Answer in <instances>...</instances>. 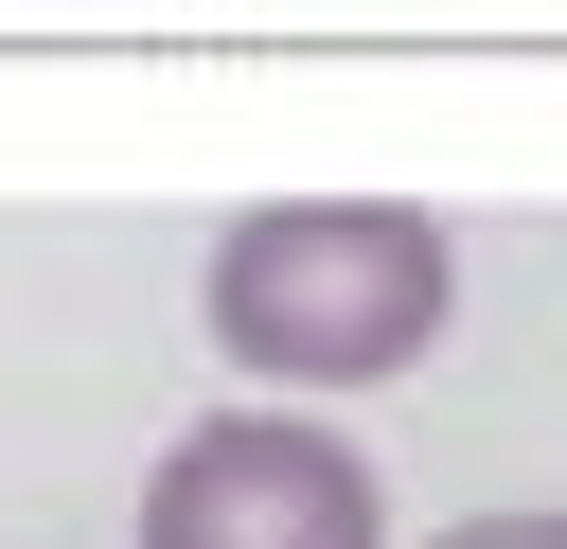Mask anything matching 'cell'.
<instances>
[{
	"mask_svg": "<svg viewBox=\"0 0 567 549\" xmlns=\"http://www.w3.org/2000/svg\"><path fill=\"white\" fill-rule=\"evenodd\" d=\"M142 549H390V478L284 390H230L142 460Z\"/></svg>",
	"mask_w": 567,
	"mask_h": 549,
	"instance_id": "obj_2",
	"label": "cell"
},
{
	"mask_svg": "<svg viewBox=\"0 0 567 549\" xmlns=\"http://www.w3.org/2000/svg\"><path fill=\"white\" fill-rule=\"evenodd\" d=\"M425 549H567V514H532V496H496V514H443Z\"/></svg>",
	"mask_w": 567,
	"mask_h": 549,
	"instance_id": "obj_3",
	"label": "cell"
},
{
	"mask_svg": "<svg viewBox=\"0 0 567 549\" xmlns=\"http://www.w3.org/2000/svg\"><path fill=\"white\" fill-rule=\"evenodd\" d=\"M195 336H213L248 390H284V407L390 390V372H425V354L461 336V230L408 213V195H266V213L213 230Z\"/></svg>",
	"mask_w": 567,
	"mask_h": 549,
	"instance_id": "obj_1",
	"label": "cell"
}]
</instances>
